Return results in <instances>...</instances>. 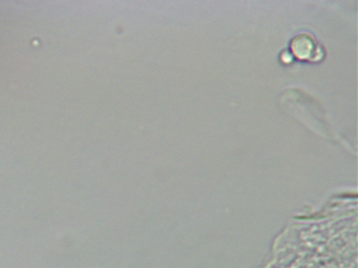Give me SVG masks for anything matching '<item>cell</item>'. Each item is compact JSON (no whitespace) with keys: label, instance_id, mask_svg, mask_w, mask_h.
Listing matches in <instances>:
<instances>
[{"label":"cell","instance_id":"cell-1","mask_svg":"<svg viewBox=\"0 0 358 268\" xmlns=\"http://www.w3.org/2000/svg\"><path fill=\"white\" fill-rule=\"evenodd\" d=\"M293 52L297 57L302 59L307 58L309 54L312 52V42L307 36H298L293 41Z\"/></svg>","mask_w":358,"mask_h":268}]
</instances>
